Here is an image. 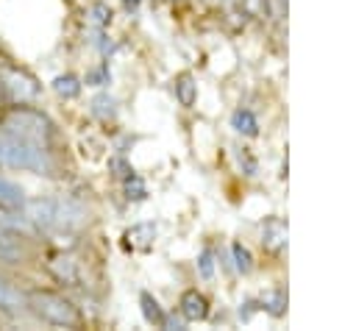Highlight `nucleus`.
<instances>
[{
  "label": "nucleus",
  "mask_w": 356,
  "mask_h": 331,
  "mask_svg": "<svg viewBox=\"0 0 356 331\" xmlns=\"http://www.w3.org/2000/svg\"><path fill=\"white\" fill-rule=\"evenodd\" d=\"M0 131L6 134H14L19 139H28L44 150H53L56 139H58V131H56V122L36 106L31 103H8L3 106V114H0Z\"/></svg>",
  "instance_id": "f257e3e1"
},
{
  "label": "nucleus",
  "mask_w": 356,
  "mask_h": 331,
  "mask_svg": "<svg viewBox=\"0 0 356 331\" xmlns=\"http://www.w3.org/2000/svg\"><path fill=\"white\" fill-rule=\"evenodd\" d=\"M25 309L47 323V325H56V328H81L83 325V314L81 309L61 292H53V289H28L25 292Z\"/></svg>",
  "instance_id": "f03ea898"
},
{
  "label": "nucleus",
  "mask_w": 356,
  "mask_h": 331,
  "mask_svg": "<svg viewBox=\"0 0 356 331\" xmlns=\"http://www.w3.org/2000/svg\"><path fill=\"white\" fill-rule=\"evenodd\" d=\"M0 164L14 167V170H28V172L44 175V178L56 175L53 150H44V147H39L28 139H19L14 134H6V131H0Z\"/></svg>",
  "instance_id": "7ed1b4c3"
},
{
  "label": "nucleus",
  "mask_w": 356,
  "mask_h": 331,
  "mask_svg": "<svg viewBox=\"0 0 356 331\" xmlns=\"http://www.w3.org/2000/svg\"><path fill=\"white\" fill-rule=\"evenodd\" d=\"M0 81L6 86V95H8V103H33L39 95H42V86L39 81L19 64H11V61H0Z\"/></svg>",
  "instance_id": "20e7f679"
},
{
  "label": "nucleus",
  "mask_w": 356,
  "mask_h": 331,
  "mask_svg": "<svg viewBox=\"0 0 356 331\" xmlns=\"http://www.w3.org/2000/svg\"><path fill=\"white\" fill-rule=\"evenodd\" d=\"M22 214L33 223V228L42 231H56V217H58V197H25L19 206Z\"/></svg>",
  "instance_id": "39448f33"
},
{
  "label": "nucleus",
  "mask_w": 356,
  "mask_h": 331,
  "mask_svg": "<svg viewBox=\"0 0 356 331\" xmlns=\"http://www.w3.org/2000/svg\"><path fill=\"white\" fill-rule=\"evenodd\" d=\"M44 270H47L50 278H53L56 284H61V286H70V289L81 286V270H78V264H75V259H72L70 253H56V256H50L47 264H44Z\"/></svg>",
  "instance_id": "423d86ee"
},
{
  "label": "nucleus",
  "mask_w": 356,
  "mask_h": 331,
  "mask_svg": "<svg viewBox=\"0 0 356 331\" xmlns=\"http://www.w3.org/2000/svg\"><path fill=\"white\" fill-rule=\"evenodd\" d=\"M178 314L186 320V323H200L209 317V300L203 292L197 289H184L181 298H178Z\"/></svg>",
  "instance_id": "0eeeda50"
},
{
  "label": "nucleus",
  "mask_w": 356,
  "mask_h": 331,
  "mask_svg": "<svg viewBox=\"0 0 356 331\" xmlns=\"http://www.w3.org/2000/svg\"><path fill=\"white\" fill-rule=\"evenodd\" d=\"M156 242V225L153 223H136L122 234V245L136 253H147Z\"/></svg>",
  "instance_id": "6e6552de"
},
{
  "label": "nucleus",
  "mask_w": 356,
  "mask_h": 331,
  "mask_svg": "<svg viewBox=\"0 0 356 331\" xmlns=\"http://www.w3.org/2000/svg\"><path fill=\"white\" fill-rule=\"evenodd\" d=\"M261 242L270 248V250H281L286 245V223L281 217H267L264 225H261Z\"/></svg>",
  "instance_id": "1a4fd4ad"
},
{
  "label": "nucleus",
  "mask_w": 356,
  "mask_h": 331,
  "mask_svg": "<svg viewBox=\"0 0 356 331\" xmlns=\"http://www.w3.org/2000/svg\"><path fill=\"white\" fill-rule=\"evenodd\" d=\"M139 309H142V317H145L147 325H153V328H164V317H167V312L161 309V303H159L150 292H139Z\"/></svg>",
  "instance_id": "9d476101"
},
{
  "label": "nucleus",
  "mask_w": 356,
  "mask_h": 331,
  "mask_svg": "<svg viewBox=\"0 0 356 331\" xmlns=\"http://www.w3.org/2000/svg\"><path fill=\"white\" fill-rule=\"evenodd\" d=\"M53 92L61 97V100H75L81 92H83V81L78 78V75H72V72H64V75H56L53 78Z\"/></svg>",
  "instance_id": "9b49d317"
},
{
  "label": "nucleus",
  "mask_w": 356,
  "mask_h": 331,
  "mask_svg": "<svg viewBox=\"0 0 356 331\" xmlns=\"http://www.w3.org/2000/svg\"><path fill=\"white\" fill-rule=\"evenodd\" d=\"M172 92H175V100L181 103V106H195V97H197V83H195V78L189 75V72H181L175 81H172Z\"/></svg>",
  "instance_id": "f8f14e48"
},
{
  "label": "nucleus",
  "mask_w": 356,
  "mask_h": 331,
  "mask_svg": "<svg viewBox=\"0 0 356 331\" xmlns=\"http://www.w3.org/2000/svg\"><path fill=\"white\" fill-rule=\"evenodd\" d=\"M231 128L242 136H259V117L250 108H236L231 114Z\"/></svg>",
  "instance_id": "ddd939ff"
},
{
  "label": "nucleus",
  "mask_w": 356,
  "mask_h": 331,
  "mask_svg": "<svg viewBox=\"0 0 356 331\" xmlns=\"http://www.w3.org/2000/svg\"><path fill=\"white\" fill-rule=\"evenodd\" d=\"M25 306V295L11 284V281H6L3 275H0V309L3 312H17V309H22Z\"/></svg>",
  "instance_id": "4468645a"
},
{
  "label": "nucleus",
  "mask_w": 356,
  "mask_h": 331,
  "mask_svg": "<svg viewBox=\"0 0 356 331\" xmlns=\"http://www.w3.org/2000/svg\"><path fill=\"white\" fill-rule=\"evenodd\" d=\"M25 203V189L19 184H14L11 178L0 175V206H8V209H19Z\"/></svg>",
  "instance_id": "2eb2a0df"
},
{
  "label": "nucleus",
  "mask_w": 356,
  "mask_h": 331,
  "mask_svg": "<svg viewBox=\"0 0 356 331\" xmlns=\"http://www.w3.org/2000/svg\"><path fill=\"white\" fill-rule=\"evenodd\" d=\"M97 120H103V122H108V120H114L117 117V100L108 95V92H100V95H95L92 97V108H89Z\"/></svg>",
  "instance_id": "dca6fc26"
},
{
  "label": "nucleus",
  "mask_w": 356,
  "mask_h": 331,
  "mask_svg": "<svg viewBox=\"0 0 356 331\" xmlns=\"http://www.w3.org/2000/svg\"><path fill=\"white\" fill-rule=\"evenodd\" d=\"M259 303H261V309H264L267 314L281 317V314L286 312V292H284V289H270V292L261 295Z\"/></svg>",
  "instance_id": "f3484780"
},
{
  "label": "nucleus",
  "mask_w": 356,
  "mask_h": 331,
  "mask_svg": "<svg viewBox=\"0 0 356 331\" xmlns=\"http://www.w3.org/2000/svg\"><path fill=\"white\" fill-rule=\"evenodd\" d=\"M122 186H125V197L128 200H145L147 197V186H145V181L136 172H128L122 178Z\"/></svg>",
  "instance_id": "a211bd4d"
},
{
  "label": "nucleus",
  "mask_w": 356,
  "mask_h": 331,
  "mask_svg": "<svg viewBox=\"0 0 356 331\" xmlns=\"http://www.w3.org/2000/svg\"><path fill=\"white\" fill-rule=\"evenodd\" d=\"M231 256H234V267H236V273H250L253 270V256H250V250L242 245V242H234L231 245Z\"/></svg>",
  "instance_id": "6ab92c4d"
},
{
  "label": "nucleus",
  "mask_w": 356,
  "mask_h": 331,
  "mask_svg": "<svg viewBox=\"0 0 356 331\" xmlns=\"http://www.w3.org/2000/svg\"><path fill=\"white\" fill-rule=\"evenodd\" d=\"M83 83H86V86H106V83H111V70H108V61H103V64L92 67V70L86 72Z\"/></svg>",
  "instance_id": "aec40b11"
},
{
  "label": "nucleus",
  "mask_w": 356,
  "mask_h": 331,
  "mask_svg": "<svg viewBox=\"0 0 356 331\" xmlns=\"http://www.w3.org/2000/svg\"><path fill=\"white\" fill-rule=\"evenodd\" d=\"M111 8H108V3H103V0H97V3H92L89 6V19L97 25V28H106L108 22H111Z\"/></svg>",
  "instance_id": "412c9836"
},
{
  "label": "nucleus",
  "mask_w": 356,
  "mask_h": 331,
  "mask_svg": "<svg viewBox=\"0 0 356 331\" xmlns=\"http://www.w3.org/2000/svg\"><path fill=\"white\" fill-rule=\"evenodd\" d=\"M108 170H111V175L120 178V181H122L128 172H134V167H131V161H128L125 156H111V159H108Z\"/></svg>",
  "instance_id": "4be33fe9"
},
{
  "label": "nucleus",
  "mask_w": 356,
  "mask_h": 331,
  "mask_svg": "<svg viewBox=\"0 0 356 331\" xmlns=\"http://www.w3.org/2000/svg\"><path fill=\"white\" fill-rule=\"evenodd\" d=\"M197 273L203 275V278H211L214 275V253L206 248L203 253H200V259H197Z\"/></svg>",
  "instance_id": "5701e85b"
},
{
  "label": "nucleus",
  "mask_w": 356,
  "mask_h": 331,
  "mask_svg": "<svg viewBox=\"0 0 356 331\" xmlns=\"http://www.w3.org/2000/svg\"><path fill=\"white\" fill-rule=\"evenodd\" d=\"M239 164H245V172H248V175H253V172H256V161L250 159V153H248V150H242V153H239Z\"/></svg>",
  "instance_id": "b1692460"
},
{
  "label": "nucleus",
  "mask_w": 356,
  "mask_h": 331,
  "mask_svg": "<svg viewBox=\"0 0 356 331\" xmlns=\"http://www.w3.org/2000/svg\"><path fill=\"white\" fill-rule=\"evenodd\" d=\"M253 309H261V306H256L253 300H245V303L239 306V317H242V320H250V314H253Z\"/></svg>",
  "instance_id": "393cba45"
},
{
  "label": "nucleus",
  "mask_w": 356,
  "mask_h": 331,
  "mask_svg": "<svg viewBox=\"0 0 356 331\" xmlns=\"http://www.w3.org/2000/svg\"><path fill=\"white\" fill-rule=\"evenodd\" d=\"M139 3H142V0H122V6H125L128 11H136V8H139Z\"/></svg>",
  "instance_id": "a878e982"
},
{
  "label": "nucleus",
  "mask_w": 356,
  "mask_h": 331,
  "mask_svg": "<svg viewBox=\"0 0 356 331\" xmlns=\"http://www.w3.org/2000/svg\"><path fill=\"white\" fill-rule=\"evenodd\" d=\"M0 106H8V95H6V86L0 81Z\"/></svg>",
  "instance_id": "bb28decb"
},
{
  "label": "nucleus",
  "mask_w": 356,
  "mask_h": 331,
  "mask_svg": "<svg viewBox=\"0 0 356 331\" xmlns=\"http://www.w3.org/2000/svg\"><path fill=\"white\" fill-rule=\"evenodd\" d=\"M6 317H8V312H3V309H0V323H3Z\"/></svg>",
  "instance_id": "cd10ccee"
}]
</instances>
